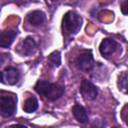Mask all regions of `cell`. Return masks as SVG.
Masks as SVG:
<instances>
[{
  "instance_id": "6da1fadb",
  "label": "cell",
  "mask_w": 128,
  "mask_h": 128,
  "mask_svg": "<svg viewBox=\"0 0 128 128\" xmlns=\"http://www.w3.org/2000/svg\"><path fill=\"white\" fill-rule=\"evenodd\" d=\"M34 88H35V91L39 95L43 96L44 98H46L50 101L59 99L64 93V87L62 85H59L56 83H51L46 80L37 81Z\"/></svg>"
},
{
  "instance_id": "7a4b0ae2",
  "label": "cell",
  "mask_w": 128,
  "mask_h": 128,
  "mask_svg": "<svg viewBox=\"0 0 128 128\" xmlns=\"http://www.w3.org/2000/svg\"><path fill=\"white\" fill-rule=\"evenodd\" d=\"M82 18L73 11L65 13L62 20V30L65 37H70L77 34L81 28Z\"/></svg>"
},
{
  "instance_id": "3957f363",
  "label": "cell",
  "mask_w": 128,
  "mask_h": 128,
  "mask_svg": "<svg viewBox=\"0 0 128 128\" xmlns=\"http://www.w3.org/2000/svg\"><path fill=\"white\" fill-rule=\"evenodd\" d=\"M16 98L9 94H0V114L4 117H10L16 112Z\"/></svg>"
},
{
  "instance_id": "277c9868",
  "label": "cell",
  "mask_w": 128,
  "mask_h": 128,
  "mask_svg": "<svg viewBox=\"0 0 128 128\" xmlns=\"http://www.w3.org/2000/svg\"><path fill=\"white\" fill-rule=\"evenodd\" d=\"M76 66L79 70L88 72L90 71L94 66V59L92 52L89 51H83L80 53L76 59Z\"/></svg>"
},
{
  "instance_id": "5b68a950",
  "label": "cell",
  "mask_w": 128,
  "mask_h": 128,
  "mask_svg": "<svg viewBox=\"0 0 128 128\" xmlns=\"http://www.w3.org/2000/svg\"><path fill=\"white\" fill-rule=\"evenodd\" d=\"M20 73L18 69L14 67H8L0 73V81L7 85H14L18 82Z\"/></svg>"
},
{
  "instance_id": "8992f818",
  "label": "cell",
  "mask_w": 128,
  "mask_h": 128,
  "mask_svg": "<svg viewBox=\"0 0 128 128\" xmlns=\"http://www.w3.org/2000/svg\"><path fill=\"white\" fill-rule=\"evenodd\" d=\"M80 93L82 94V96L85 99L93 100L96 98V96L98 94V89L92 82L84 79L80 85Z\"/></svg>"
},
{
  "instance_id": "52a82bcc",
  "label": "cell",
  "mask_w": 128,
  "mask_h": 128,
  "mask_svg": "<svg viewBox=\"0 0 128 128\" xmlns=\"http://www.w3.org/2000/svg\"><path fill=\"white\" fill-rule=\"evenodd\" d=\"M117 48H118V43L115 40L111 38H105L100 43L99 51L103 57H109L117 50Z\"/></svg>"
},
{
  "instance_id": "ba28073f",
  "label": "cell",
  "mask_w": 128,
  "mask_h": 128,
  "mask_svg": "<svg viewBox=\"0 0 128 128\" xmlns=\"http://www.w3.org/2000/svg\"><path fill=\"white\" fill-rule=\"evenodd\" d=\"M36 48H37V44H36V42L34 41V39H33L32 37H29V36H28V37H26V38L22 41V43H21V45H20L18 51H19L20 54H22V55L30 56V55H32V54L36 51Z\"/></svg>"
},
{
  "instance_id": "9c48e42d",
  "label": "cell",
  "mask_w": 128,
  "mask_h": 128,
  "mask_svg": "<svg viewBox=\"0 0 128 128\" xmlns=\"http://www.w3.org/2000/svg\"><path fill=\"white\" fill-rule=\"evenodd\" d=\"M16 35H17V31L14 29L4 30L0 32V47L8 48L13 43Z\"/></svg>"
},
{
  "instance_id": "30bf717a",
  "label": "cell",
  "mask_w": 128,
  "mask_h": 128,
  "mask_svg": "<svg viewBox=\"0 0 128 128\" xmlns=\"http://www.w3.org/2000/svg\"><path fill=\"white\" fill-rule=\"evenodd\" d=\"M45 20H46V16L44 12L40 10H34L27 15V21L33 26L42 25L45 22Z\"/></svg>"
},
{
  "instance_id": "8fae6325",
  "label": "cell",
  "mask_w": 128,
  "mask_h": 128,
  "mask_svg": "<svg viewBox=\"0 0 128 128\" xmlns=\"http://www.w3.org/2000/svg\"><path fill=\"white\" fill-rule=\"evenodd\" d=\"M72 113H73L75 119L78 122H80L82 124H85V123L88 122V114H87V111L81 105L75 104L73 106V108H72Z\"/></svg>"
},
{
  "instance_id": "7c38bea8",
  "label": "cell",
  "mask_w": 128,
  "mask_h": 128,
  "mask_svg": "<svg viewBox=\"0 0 128 128\" xmlns=\"http://www.w3.org/2000/svg\"><path fill=\"white\" fill-rule=\"evenodd\" d=\"M38 108V101L35 97H29L28 99H26V101L24 102L23 105V110L26 113H32L34 111H36Z\"/></svg>"
},
{
  "instance_id": "4fadbf2b",
  "label": "cell",
  "mask_w": 128,
  "mask_h": 128,
  "mask_svg": "<svg viewBox=\"0 0 128 128\" xmlns=\"http://www.w3.org/2000/svg\"><path fill=\"white\" fill-rule=\"evenodd\" d=\"M48 64L51 67H59L61 64V54L59 51H53L47 58Z\"/></svg>"
},
{
  "instance_id": "5bb4252c",
  "label": "cell",
  "mask_w": 128,
  "mask_h": 128,
  "mask_svg": "<svg viewBox=\"0 0 128 128\" xmlns=\"http://www.w3.org/2000/svg\"><path fill=\"white\" fill-rule=\"evenodd\" d=\"M119 89L122 90L124 93H127V73L123 72L122 75L119 77Z\"/></svg>"
},
{
  "instance_id": "9a60e30c",
  "label": "cell",
  "mask_w": 128,
  "mask_h": 128,
  "mask_svg": "<svg viewBox=\"0 0 128 128\" xmlns=\"http://www.w3.org/2000/svg\"><path fill=\"white\" fill-rule=\"evenodd\" d=\"M105 123L103 120L101 119H95L93 124H92V128H104L105 127Z\"/></svg>"
},
{
  "instance_id": "2e32d148",
  "label": "cell",
  "mask_w": 128,
  "mask_h": 128,
  "mask_svg": "<svg viewBox=\"0 0 128 128\" xmlns=\"http://www.w3.org/2000/svg\"><path fill=\"white\" fill-rule=\"evenodd\" d=\"M8 57H9V54H7V53H0V66H2L6 62Z\"/></svg>"
},
{
  "instance_id": "e0dca14e",
  "label": "cell",
  "mask_w": 128,
  "mask_h": 128,
  "mask_svg": "<svg viewBox=\"0 0 128 128\" xmlns=\"http://www.w3.org/2000/svg\"><path fill=\"white\" fill-rule=\"evenodd\" d=\"M126 6H127V1H123L121 4V10H122V13L124 15L127 14V7Z\"/></svg>"
},
{
  "instance_id": "ac0fdd59",
  "label": "cell",
  "mask_w": 128,
  "mask_h": 128,
  "mask_svg": "<svg viewBox=\"0 0 128 128\" xmlns=\"http://www.w3.org/2000/svg\"><path fill=\"white\" fill-rule=\"evenodd\" d=\"M126 110H127V105H125L123 110H122V119H123V121L125 123H127V118H126V113L127 112H126Z\"/></svg>"
},
{
  "instance_id": "d6986e66",
  "label": "cell",
  "mask_w": 128,
  "mask_h": 128,
  "mask_svg": "<svg viewBox=\"0 0 128 128\" xmlns=\"http://www.w3.org/2000/svg\"><path fill=\"white\" fill-rule=\"evenodd\" d=\"M10 128H27V127L24 126V125H21V124H17V125H13V126H11Z\"/></svg>"
},
{
  "instance_id": "ffe728a7",
  "label": "cell",
  "mask_w": 128,
  "mask_h": 128,
  "mask_svg": "<svg viewBox=\"0 0 128 128\" xmlns=\"http://www.w3.org/2000/svg\"><path fill=\"white\" fill-rule=\"evenodd\" d=\"M112 128H119V127H116V126H115V127H112Z\"/></svg>"
}]
</instances>
